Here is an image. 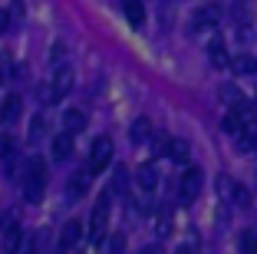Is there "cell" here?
<instances>
[{"instance_id": "cell-1", "label": "cell", "mask_w": 257, "mask_h": 254, "mask_svg": "<svg viewBox=\"0 0 257 254\" xmlns=\"http://www.w3.org/2000/svg\"><path fill=\"white\" fill-rule=\"evenodd\" d=\"M46 192V165L40 155H33L23 168V198L27 202H40Z\"/></svg>"}, {"instance_id": "cell-2", "label": "cell", "mask_w": 257, "mask_h": 254, "mask_svg": "<svg viewBox=\"0 0 257 254\" xmlns=\"http://www.w3.org/2000/svg\"><path fill=\"white\" fill-rule=\"evenodd\" d=\"M109 198L112 195H102L96 202V208H92V218H89V228H86V234H89V241L92 244H99V241L106 238V224H109Z\"/></svg>"}, {"instance_id": "cell-3", "label": "cell", "mask_w": 257, "mask_h": 254, "mask_svg": "<svg viewBox=\"0 0 257 254\" xmlns=\"http://www.w3.org/2000/svg\"><path fill=\"white\" fill-rule=\"evenodd\" d=\"M69 90H73V69L63 66L53 73V79H50V86H43V103H60L63 96H69Z\"/></svg>"}, {"instance_id": "cell-4", "label": "cell", "mask_w": 257, "mask_h": 254, "mask_svg": "<svg viewBox=\"0 0 257 254\" xmlns=\"http://www.w3.org/2000/svg\"><path fill=\"white\" fill-rule=\"evenodd\" d=\"M201 182H204V175H201V168H185L182 172V179H178V202L182 205H191L198 198V192H201Z\"/></svg>"}, {"instance_id": "cell-5", "label": "cell", "mask_w": 257, "mask_h": 254, "mask_svg": "<svg viewBox=\"0 0 257 254\" xmlns=\"http://www.w3.org/2000/svg\"><path fill=\"white\" fill-rule=\"evenodd\" d=\"M109 162H112V139L99 135L96 142H92V149H89V172H92V175L102 172Z\"/></svg>"}, {"instance_id": "cell-6", "label": "cell", "mask_w": 257, "mask_h": 254, "mask_svg": "<svg viewBox=\"0 0 257 254\" xmlns=\"http://www.w3.org/2000/svg\"><path fill=\"white\" fill-rule=\"evenodd\" d=\"M218 20H221V10L214 7V4H208V7H201V10H195V17H191V30H211V27H218Z\"/></svg>"}, {"instance_id": "cell-7", "label": "cell", "mask_w": 257, "mask_h": 254, "mask_svg": "<svg viewBox=\"0 0 257 254\" xmlns=\"http://www.w3.org/2000/svg\"><path fill=\"white\" fill-rule=\"evenodd\" d=\"M218 185H221V195H224L227 202H234L237 208H247V205H250V195H247L244 185H237V182H231V179H221Z\"/></svg>"}, {"instance_id": "cell-8", "label": "cell", "mask_w": 257, "mask_h": 254, "mask_svg": "<svg viewBox=\"0 0 257 254\" xmlns=\"http://www.w3.org/2000/svg\"><path fill=\"white\" fill-rule=\"evenodd\" d=\"M89 168H83V172H73L69 175V182H66V198L69 202H79L86 195V188H89Z\"/></svg>"}, {"instance_id": "cell-9", "label": "cell", "mask_w": 257, "mask_h": 254, "mask_svg": "<svg viewBox=\"0 0 257 254\" xmlns=\"http://www.w3.org/2000/svg\"><path fill=\"white\" fill-rule=\"evenodd\" d=\"M83 231H86L83 221H76V218H73V221H66V224H63V231H60V247H63V251L76 247L79 241H83Z\"/></svg>"}, {"instance_id": "cell-10", "label": "cell", "mask_w": 257, "mask_h": 254, "mask_svg": "<svg viewBox=\"0 0 257 254\" xmlns=\"http://www.w3.org/2000/svg\"><path fill=\"white\" fill-rule=\"evenodd\" d=\"M136 182H139V188H142V192H155V185H159V168H155L152 162L139 165V172H136Z\"/></svg>"}, {"instance_id": "cell-11", "label": "cell", "mask_w": 257, "mask_h": 254, "mask_svg": "<svg viewBox=\"0 0 257 254\" xmlns=\"http://www.w3.org/2000/svg\"><path fill=\"white\" fill-rule=\"evenodd\" d=\"M23 231H20V224L17 221H10L7 224V231H4V251L7 254H20V247H23Z\"/></svg>"}, {"instance_id": "cell-12", "label": "cell", "mask_w": 257, "mask_h": 254, "mask_svg": "<svg viewBox=\"0 0 257 254\" xmlns=\"http://www.w3.org/2000/svg\"><path fill=\"white\" fill-rule=\"evenodd\" d=\"M69 152H73V135H69V132L53 135V142H50V155H53L56 162H63V158H69Z\"/></svg>"}, {"instance_id": "cell-13", "label": "cell", "mask_w": 257, "mask_h": 254, "mask_svg": "<svg viewBox=\"0 0 257 254\" xmlns=\"http://www.w3.org/2000/svg\"><path fill=\"white\" fill-rule=\"evenodd\" d=\"M20 112H23V99L14 96V93L0 103V119H4V122H17V119H20Z\"/></svg>"}, {"instance_id": "cell-14", "label": "cell", "mask_w": 257, "mask_h": 254, "mask_svg": "<svg viewBox=\"0 0 257 254\" xmlns=\"http://www.w3.org/2000/svg\"><path fill=\"white\" fill-rule=\"evenodd\" d=\"M122 10H125V20L132 27H142L145 23V4L142 0H122Z\"/></svg>"}, {"instance_id": "cell-15", "label": "cell", "mask_w": 257, "mask_h": 254, "mask_svg": "<svg viewBox=\"0 0 257 254\" xmlns=\"http://www.w3.org/2000/svg\"><path fill=\"white\" fill-rule=\"evenodd\" d=\"M63 129H66L69 135L83 132V129H86V112H79V109H66V112H63Z\"/></svg>"}, {"instance_id": "cell-16", "label": "cell", "mask_w": 257, "mask_h": 254, "mask_svg": "<svg viewBox=\"0 0 257 254\" xmlns=\"http://www.w3.org/2000/svg\"><path fill=\"white\" fill-rule=\"evenodd\" d=\"M208 60H211L218 69L231 66V56H227V50H224V40H211V46H208Z\"/></svg>"}, {"instance_id": "cell-17", "label": "cell", "mask_w": 257, "mask_h": 254, "mask_svg": "<svg viewBox=\"0 0 257 254\" xmlns=\"http://www.w3.org/2000/svg\"><path fill=\"white\" fill-rule=\"evenodd\" d=\"M128 188V168L125 165H115L112 168V185H109V195H125Z\"/></svg>"}, {"instance_id": "cell-18", "label": "cell", "mask_w": 257, "mask_h": 254, "mask_svg": "<svg viewBox=\"0 0 257 254\" xmlns=\"http://www.w3.org/2000/svg\"><path fill=\"white\" fill-rule=\"evenodd\" d=\"M218 96L224 99L231 109H244V96H241V90H237V86H231V82H224V86H221Z\"/></svg>"}, {"instance_id": "cell-19", "label": "cell", "mask_w": 257, "mask_h": 254, "mask_svg": "<svg viewBox=\"0 0 257 254\" xmlns=\"http://www.w3.org/2000/svg\"><path fill=\"white\" fill-rule=\"evenodd\" d=\"M128 135H132V142H149V135H152V122L149 119H136V122H132V132H128Z\"/></svg>"}, {"instance_id": "cell-20", "label": "cell", "mask_w": 257, "mask_h": 254, "mask_svg": "<svg viewBox=\"0 0 257 254\" xmlns=\"http://www.w3.org/2000/svg\"><path fill=\"white\" fill-rule=\"evenodd\" d=\"M168 158L188 162V142H185V139H168Z\"/></svg>"}, {"instance_id": "cell-21", "label": "cell", "mask_w": 257, "mask_h": 254, "mask_svg": "<svg viewBox=\"0 0 257 254\" xmlns=\"http://www.w3.org/2000/svg\"><path fill=\"white\" fill-rule=\"evenodd\" d=\"M231 69L241 76H254L257 73V60L254 56H237V60H231Z\"/></svg>"}, {"instance_id": "cell-22", "label": "cell", "mask_w": 257, "mask_h": 254, "mask_svg": "<svg viewBox=\"0 0 257 254\" xmlns=\"http://www.w3.org/2000/svg\"><path fill=\"white\" fill-rule=\"evenodd\" d=\"M241 251L244 254H257V231H244L241 234Z\"/></svg>"}, {"instance_id": "cell-23", "label": "cell", "mask_w": 257, "mask_h": 254, "mask_svg": "<svg viewBox=\"0 0 257 254\" xmlns=\"http://www.w3.org/2000/svg\"><path fill=\"white\" fill-rule=\"evenodd\" d=\"M43 132H46V119H43V116H37V119L30 122V142L43 139Z\"/></svg>"}, {"instance_id": "cell-24", "label": "cell", "mask_w": 257, "mask_h": 254, "mask_svg": "<svg viewBox=\"0 0 257 254\" xmlns=\"http://www.w3.org/2000/svg\"><path fill=\"white\" fill-rule=\"evenodd\" d=\"M172 231V221H168V211H162L159 215V234H168Z\"/></svg>"}, {"instance_id": "cell-25", "label": "cell", "mask_w": 257, "mask_h": 254, "mask_svg": "<svg viewBox=\"0 0 257 254\" xmlns=\"http://www.w3.org/2000/svg\"><path fill=\"white\" fill-rule=\"evenodd\" d=\"M63 56H66V46H63V43H56V46H53V53H50V60H53V63H60Z\"/></svg>"}, {"instance_id": "cell-26", "label": "cell", "mask_w": 257, "mask_h": 254, "mask_svg": "<svg viewBox=\"0 0 257 254\" xmlns=\"http://www.w3.org/2000/svg\"><path fill=\"white\" fill-rule=\"evenodd\" d=\"M109 247H112V254H122V234H115V238H112V244H109Z\"/></svg>"}, {"instance_id": "cell-27", "label": "cell", "mask_w": 257, "mask_h": 254, "mask_svg": "<svg viewBox=\"0 0 257 254\" xmlns=\"http://www.w3.org/2000/svg\"><path fill=\"white\" fill-rule=\"evenodd\" d=\"M7 23H10V17H7V10H0V33L7 30Z\"/></svg>"}, {"instance_id": "cell-28", "label": "cell", "mask_w": 257, "mask_h": 254, "mask_svg": "<svg viewBox=\"0 0 257 254\" xmlns=\"http://www.w3.org/2000/svg\"><path fill=\"white\" fill-rule=\"evenodd\" d=\"M142 254H165L159 244H149V247H142Z\"/></svg>"}, {"instance_id": "cell-29", "label": "cell", "mask_w": 257, "mask_h": 254, "mask_svg": "<svg viewBox=\"0 0 257 254\" xmlns=\"http://www.w3.org/2000/svg\"><path fill=\"white\" fill-rule=\"evenodd\" d=\"M175 254H198V251H195V244H182Z\"/></svg>"}, {"instance_id": "cell-30", "label": "cell", "mask_w": 257, "mask_h": 254, "mask_svg": "<svg viewBox=\"0 0 257 254\" xmlns=\"http://www.w3.org/2000/svg\"><path fill=\"white\" fill-rule=\"evenodd\" d=\"M7 66H10L7 60H0V79H4V69H7Z\"/></svg>"}]
</instances>
